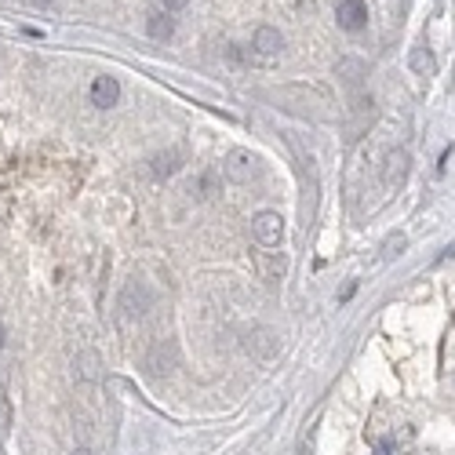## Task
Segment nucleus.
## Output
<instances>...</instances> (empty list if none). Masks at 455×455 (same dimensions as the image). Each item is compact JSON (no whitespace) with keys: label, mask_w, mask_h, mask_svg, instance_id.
I'll return each instance as SVG.
<instances>
[{"label":"nucleus","mask_w":455,"mask_h":455,"mask_svg":"<svg viewBox=\"0 0 455 455\" xmlns=\"http://www.w3.org/2000/svg\"><path fill=\"white\" fill-rule=\"evenodd\" d=\"M149 302H154V299L146 295V288H142V284H128V288H124V295H120V310H124L128 317H132V314H135V317H142V314L149 310Z\"/></svg>","instance_id":"7"},{"label":"nucleus","mask_w":455,"mask_h":455,"mask_svg":"<svg viewBox=\"0 0 455 455\" xmlns=\"http://www.w3.org/2000/svg\"><path fill=\"white\" fill-rule=\"evenodd\" d=\"M0 346H4V328H0Z\"/></svg>","instance_id":"16"},{"label":"nucleus","mask_w":455,"mask_h":455,"mask_svg":"<svg viewBox=\"0 0 455 455\" xmlns=\"http://www.w3.org/2000/svg\"><path fill=\"white\" fill-rule=\"evenodd\" d=\"M408 171H412V157L405 154V149H390L386 154V164H382V182L386 190H401L408 182Z\"/></svg>","instance_id":"3"},{"label":"nucleus","mask_w":455,"mask_h":455,"mask_svg":"<svg viewBox=\"0 0 455 455\" xmlns=\"http://www.w3.org/2000/svg\"><path fill=\"white\" fill-rule=\"evenodd\" d=\"M336 22H339V29H346V33H360V29L368 26V4H364V0H339Z\"/></svg>","instance_id":"2"},{"label":"nucleus","mask_w":455,"mask_h":455,"mask_svg":"<svg viewBox=\"0 0 455 455\" xmlns=\"http://www.w3.org/2000/svg\"><path fill=\"white\" fill-rule=\"evenodd\" d=\"M226 175L233 182H252L255 178V157L248 154V149H233V154L226 157Z\"/></svg>","instance_id":"5"},{"label":"nucleus","mask_w":455,"mask_h":455,"mask_svg":"<svg viewBox=\"0 0 455 455\" xmlns=\"http://www.w3.org/2000/svg\"><path fill=\"white\" fill-rule=\"evenodd\" d=\"M146 29H149V37H154V41H168L175 33V18L168 11H154L149 22H146Z\"/></svg>","instance_id":"8"},{"label":"nucleus","mask_w":455,"mask_h":455,"mask_svg":"<svg viewBox=\"0 0 455 455\" xmlns=\"http://www.w3.org/2000/svg\"><path fill=\"white\" fill-rule=\"evenodd\" d=\"M405 245H408V237L405 233H393L386 245H382V259H393V255H401L405 252Z\"/></svg>","instance_id":"11"},{"label":"nucleus","mask_w":455,"mask_h":455,"mask_svg":"<svg viewBox=\"0 0 455 455\" xmlns=\"http://www.w3.org/2000/svg\"><path fill=\"white\" fill-rule=\"evenodd\" d=\"M178 171V154H161V157H154V175L157 178H168V175H175Z\"/></svg>","instance_id":"10"},{"label":"nucleus","mask_w":455,"mask_h":455,"mask_svg":"<svg viewBox=\"0 0 455 455\" xmlns=\"http://www.w3.org/2000/svg\"><path fill=\"white\" fill-rule=\"evenodd\" d=\"M252 233L262 248H277L281 237H284V219L277 215V211H259V215L252 219Z\"/></svg>","instance_id":"1"},{"label":"nucleus","mask_w":455,"mask_h":455,"mask_svg":"<svg viewBox=\"0 0 455 455\" xmlns=\"http://www.w3.org/2000/svg\"><path fill=\"white\" fill-rule=\"evenodd\" d=\"M408 66H412L419 77H434V70H437L434 55H430L427 48H412V55H408Z\"/></svg>","instance_id":"9"},{"label":"nucleus","mask_w":455,"mask_h":455,"mask_svg":"<svg viewBox=\"0 0 455 455\" xmlns=\"http://www.w3.org/2000/svg\"><path fill=\"white\" fill-rule=\"evenodd\" d=\"M91 102H95L99 109H109L120 102V84L117 77H95V84H91Z\"/></svg>","instance_id":"6"},{"label":"nucleus","mask_w":455,"mask_h":455,"mask_svg":"<svg viewBox=\"0 0 455 455\" xmlns=\"http://www.w3.org/2000/svg\"><path fill=\"white\" fill-rule=\"evenodd\" d=\"M281 48H284V37H281L273 26H259V29H255V37H252V51L262 58V63H273V58L281 55Z\"/></svg>","instance_id":"4"},{"label":"nucleus","mask_w":455,"mask_h":455,"mask_svg":"<svg viewBox=\"0 0 455 455\" xmlns=\"http://www.w3.org/2000/svg\"><path fill=\"white\" fill-rule=\"evenodd\" d=\"M95 368H99V357L91 353V350L80 353V375H84V379H95Z\"/></svg>","instance_id":"12"},{"label":"nucleus","mask_w":455,"mask_h":455,"mask_svg":"<svg viewBox=\"0 0 455 455\" xmlns=\"http://www.w3.org/2000/svg\"><path fill=\"white\" fill-rule=\"evenodd\" d=\"M73 455H91V451H87V448H77V451H73Z\"/></svg>","instance_id":"15"},{"label":"nucleus","mask_w":455,"mask_h":455,"mask_svg":"<svg viewBox=\"0 0 455 455\" xmlns=\"http://www.w3.org/2000/svg\"><path fill=\"white\" fill-rule=\"evenodd\" d=\"M186 4H190V0H161V8H164V11H182Z\"/></svg>","instance_id":"13"},{"label":"nucleus","mask_w":455,"mask_h":455,"mask_svg":"<svg viewBox=\"0 0 455 455\" xmlns=\"http://www.w3.org/2000/svg\"><path fill=\"white\" fill-rule=\"evenodd\" d=\"M451 255H455V240H451V245H448V248L441 252V262H444V259H451Z\"/></svg>","instance_id":"14"}]
</instances>
